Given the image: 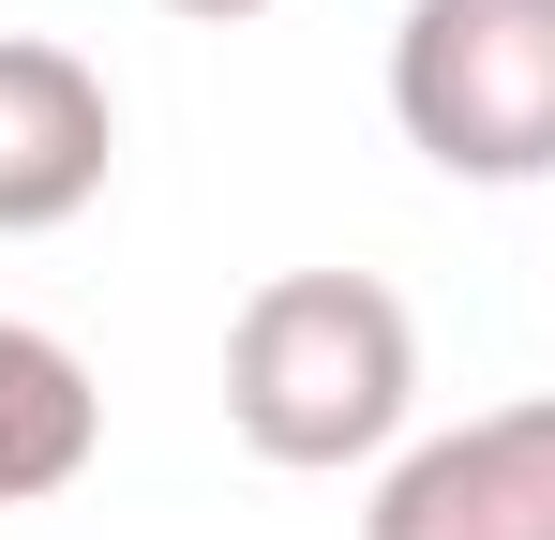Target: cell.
I'll use <instances>...</instances> for the list:
<instances>
[{
  "label": "cell",
  "mask_w": 555,
  "mask_h": 540,
  "mask_svg": "<svg viewBox=\"0 0 555 540\" xmlns=\"http://www.w3.org/2000/svg\"><path fill=\"white\" fill-rule=\"evenodd\" d=\"M421 421V316L375 270H271L225 316V436L285 480L390 465Z\"/></svg>",
  "instance_id": "1"
},
{
  "label": "cell",
  "mask_w": 555,
  "mask_h": 540,
  "mask_svg": "<svg viewBox=\"0 0 555 540\" xmlns=\"http://www.w3.org/2000/svg\"><path fill=\"white\" fill-rule=\"evenodd\" d=\"M390 120L436 180H555V0H405Z\"/></svg>",
  "instance_id": "2"
},
{
  "label": "cell",
  "mask_w": 555,
  "mask_h": 540,
  "mask_svg": "<svg viewBox=\"0 0 555 540\" xmlns=\"http://www.w3.org/2000/svg\"><path fill=\"white\" fill-rule=\"evenodd\" d=\"M361 540H555V390L480 406L451 436H405L375 465Z\"/></svg>",
  "instance_id": "3"
},
{
  "label": "cell",
  "mask_w": 555,
  "mask_h": 540,
  "mask_svg": "<svg viewBox=\"0 0 555 540\" xmlns=\"http://www.w3.org/2000/svg\"><path fill=\"white\" fill-rule=\"evenodd\" d=\"M120 166V105L76 46H46V30H0V241H46V226H76Z\"/></svg>",
  "instance_id": "4"
},
{
  "label": "cell",
  "mask_w": 555,
  "mask_h": 540,
  "mask_svg": "<svg viewBox=\"0 0 555 540\" xmlns=\"http://www.w3.org/2000/svg\"><path fill=\"white\" fill-rule=\"evenodd\" d=\"M91 450H105V390H91V360L61 346V331H30V316H0V511L61 496Z\"/></svg>",
  "instance_id": "5"
},
{
  "label": "cell",
  "mask_w": 555,
  "mask_h": 540,
  "mask_svg": "<svg viewBox=\"0 0 555 540\" xmlns=\"http://www.w3.org/2000/svg\"><path fill=\"white\" fill-rule=\"evenodd\" d=\"M166 15H195V30H241V15H271V0H166Z\"/></svg>",
  "instance_id": "6"
}]
</instances>
